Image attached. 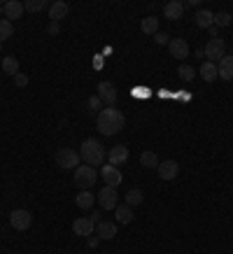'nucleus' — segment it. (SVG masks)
<instances>
[{
	"label": "nucleus",
	"instance_id": "a878e982",
	"mask_svg": "<svg viewBox=\"0 0 233 254\" xmlns=\"http://www.w3.org/2000/svg\"><path fill=\"white\" fill-rule=\"evenodd\" d=\"M145 200V193L140 191V189H131V191L126 193V205L128 208H133V205H140Z\"/></svg>",
	"mask_w": 233,
	"mask_h": 254
},
{
	"label": "nucleus",
	"instance_id": "7ed1b4c3",
	"mask_svg": "<svg viewBox=\"0 0 233 254\" xmlns=\"http://www.w3.org/2000/svg\"><path fill=\"white\" fill-rule=\"evenodd\" d=\"M203 54H205V59L210 63H219L226 56V42L222 38H210V42L203 49Z\"/></svg>",
	"mask_w": 233,
	"mask_h": 254
},
{
	"label": "nucleus",
	"instance_id": "4be33fe9",
	"mask_svg": "<svg viewBox=\"0 0 233 254\" xmlns=\"http://www.w3.org/2000/svg\"><path fill=\"white\" fill-rule=\"evenodd\" d=\"M116 212V224H131L133 222V208H128V205H116L115 208Z\"/></svg>",
	"mask_w": 233,
	"mask_h": 254
},
{
	"label": "nucleus",
	"instance_id": "b1692460",
	"mask_svg": "<svg viewBox=\"0 0 233 254\" xmlns=\"http://www.w3.org/2000/svg\"><path fill=\"white\" fill-rule=\"evenodd\" d=\"M2 72L5 75H19V61H16V56H5L2 59Z\"/></svg>",
	"mask_w": 233,
	"mask_h": 254
},
{
	"label": "nucleus",
	"instance_id": "20e7f679",
	"mask_svg": "<svg viewBox=\"0 0 233 254\" xmlns=\"http://www.w3.org/2000/svg\"><path fill=\"white\" fill-rule=\"evenodd\" d=\"M96 180H98V175H96V168L93 166H77L75 168V185L82 187V189H91L93 185H96Z\"/></svg>",
	"mask_w": 233,
	"mask_h": 254
},
{
	"label": "nucleus",
	"instance_id": "f257e3e1",
	"mask_svg": "<svg viewBox=\"0 0 233 254\" xmlns=\"http://www.w3.org/2000/svg\"><path fill=\"white\" fill-rule=\"evenodd\" d=\"M98 131L103 133V135H115V133L124 131L126 126V119H124V112L116 108H105L98 112Z\"/></svg>",
	"mask_w": 233,
	"mask_h": 254
},
{
	"label": "nucleus",
	"instance_id": "0eeeda50",
	"mask_svg": "<svg viewBox=\"0 0 233 254\" xmlns=\"http://www.w3.org/2000/svg\"><path fill=\"white\" fill-rule=\"evenodd\" d=\"M101 177L105 180V185L115 187V189L121 185V180H124V177H121V173H119V168H116V166H112V163H103Z\"/></svg>",
	"mask_w": 233,
	"mask_h": 254
},
{
	"label": "nucleus",
	"instance_id": "a211bd4d",
	"mask_svg": "<svg viewBox=\"0 0 233 254\" xmlns=\"http://www.w3.org/2000/svg\"><path fill=\"white\" fill-rule=\"evenodd\" d=\"M2 12H5V19H7V21H14V19H19V16L23 14V5L19 0H7Z\"/></svg>",
	"mask_w": 233,
	"mask_h": 254
},
{
	"label": "nucleus",
	"instance_id": "412c9836",
	"mask_svg": "<svg viewBox=\"0 0 233 254\" xmlns=\"http://www.w3.org/2000/svg\"><path fill=\"white\" fill-rule=\"evenodd\" d=\"M140 31L147 33V35H154V33H159V19H156L154 14H152V16H145V19L140 21Z\"/></svg>",
	"mask_w": 233,
	"mask_h": 254
},
{
	"label": "nucleus",
	"instance_id": "6ab92c4d",
	"mask_svg": "<svg viewBox=\"0 0 233 254\" xmlns=\"http://www.w3.org/2000/svg\"><path fill=\"white\" fill-rule=\"evenodd\" d=\"M194 23L198 28H210V26L215 23V12H210V9H198L194 14Z\"/></svg>",
	"mask_w": 233,
	"mask_h": 254
},
{
	"label": "nucleus",
	"instance_id": "2f4dec72",
	"mask_svg": "<svg viewBox=\"0 0 233 254\" xmlns=\"http://www.w3.org/2000/svg\"><path fill=\"white\" fill-rule=\"evenodd\" d=\"M101 103H103V100L98 98V96H91V98H89V110H91V112H96V110L101 108Z\"/></svg>",
	"mask_w": 233,
	"mask_h": 254
},
{
	"label": "nucleus",
	"instance_id": "c9c22d12",
	"mask_svg": "<svg viewBox=\"0 0 233 254\" xmlns=\"http://www.w3.org/2000/svg\"><path fill=\"white\" fill-rule=\"evenodd\" d=\"M98 217H103L101 212H93V215H91V219H93V222H96V224H98V222H101V219H98Z\"/></svg>",
	"mask_w": 233,
	"mask_h": 254
},
{
	"label": "nucleus",
	"instance_id": "72a5a7b5",
	"mask_svg": "<svg viewBox=\"0 0 233 254\" xmlns=\"http://www.w3.org/2000/svg\"><path fill=\"white\" fill-rule=\"evenodd\" d=\"M61 31V23H56V21H52L49 23V26H47V33H49V35H56V33Z\"/></svg>",
	"mask_w": 233,
	"mask_h": 254
},
{
	"label": "nucleus",
	"instance_id": "39448f33",
	"mask_svg": "<svg viewBox=\"0 0 233 254\" xmlns=\"http://www.w3.org/2000/svg\"><path fill=\"white\" fill-rule=\"evenodd\" d=\"M9 224L14 226L16 231H26V229H31L33 215L28 210H12V212H9Z\"/></svg>",
	"mask_w": 233,
	"mask_h": 254
},
{
	"label": "nucleus",
	"instance_id": "c756f323",
	"mask_svg": "<svg viewBox=\"0 0 233 254\" xmlns=\"http://www.w3.org/2000/svg\"><path fill=\"white\" fill-rule=\"evenodd\" d=\"M45 7H47L45 0H28V2L23 5V9H26V12H40V9H45Z\"/></svg>",
	"mask_w": 233,
	"mask_h": 254
},
{
	"label": "nucleus",
	"instance_id": "f8f14e48",
	"mask_svg": "<svg viewBox=\"0 0 233 254\" xmlns=\"http://www.w3.org/2000/svg\"><path fill=\"white\" fill-rule=\"evenodd\" d=\"M108 161L112 163V166H124L126 161H128V147L126 145H115L112 149L108 152Z\"/></svg>",
	"mask_w": 233,
	"mask_h": 254
},
{
	"label": "nucleus",
	"instance_id": "c85d7f7f",
	"mask_svg": "<svg viewBox=\"0 0 233 254\" xmlns=\"http://www.w3.org/2000/svg\"><path fill=\"white\" fill-rule=\"evenodd\" d=\"M231 21H233L231 12H215V26H217V28H222V26H229Z\"/></svg>",
	"mask_w": 233,
	"mask_h": 254
},
{
	"label": "nucleus",
	"instance_id": "9b49d317",
	"mask_svg": "<svg viewBox=\"0 0 233 254\" xmlns=\"http://www.w3.org/2000/svg\"><path fill=\"white\" fill-rule=\"evenodd\" d=\"M72 231H75V236H91L93 231H96V222H93L91 217H79V219H75L72 222Z\"/></svg>",
	"mask_w": 233,
	"mask_h": 254
},
{
	"label": "nucleus",
	"instance_id": "bb28decb",
	"mask_svg": "<svg viewBox=\"0 0 233 254\" xmlns=\"http://www.w3.org/2000/svg\"><path fill=\"white\" fill-rule=\"evenodd\" d=\"M140 163H142L145 168H156V166H159V156H156L154 152H142V154H140Z\"/></svg>",
	"mask_w": 233,
	"mask_h": 254
},
{
	"label": "nucleus",
	"instance_id": "4468645a",
	"mask_svg": "<svg viewBox=\"0 0 233 254\" xmlns=\"http://www.w3.org/2000/svg\"><path fill=\"white\" fill-rule=\"evenodd\" d=\"M217 75L224 82H231L233 79V54H226L222 61L217 63Z\"/></svg>",
	"mask_w": 233,
	"mask_h": 254
},
{
	"label": "nucleus",
	"instance_id": "393cba45",
	"mask_svg": "<svg viewBox=\"0 0 233 254\" xmlns=\"http://www.w3.org/2000/svg\"><path fill=\"white\" fill-rule=\"evenodd\" d=\"M12 35H14V26H12V21H7V19H0V42L9 40Z\"/></svg>",
	"mask_w": 233,
	"mask_h": 254
},
{
	"label": "nucleus",
	"instance_id": "9d476101",
	"mask_svg": "<svg viewBox=\"0 0 233 254\" xmlns=\"http://www.w3.org/2000/svg\"><path fill=\"white\" fill-rule=\"evenodd\" d=\"M98 203H101L103 210H115L116 208V189L115 187H103L98 191Z\"/></svg>",
	"mask_w": 233,
	"mask_h": 254
},
{
	"label": "nucleus",
	"instance_id": "5701e85b",
	"mask_svg": "<svg viewBox=\"0 0 233 254\" xmlns=\"http://www.w3.org/2000/svg\"><path fill=\"white\" fill-rule=\"evenodd\" d=\"M93 200H96V198H93V193L89 191V189H84V191H79V193H77L75 203H77V208H79V210H89V208L93 205Z\"/></svg>",
	"mask_w": 233,
	"mask_h": 254
},
{
	"label": "nucleus",
	"instance_id": "ddd939ff",
	"mask_svg": "<svg viewBox=\"0 0 233 254\" xmlns=\"http://www.w3.org/2000/svg\"><path fill=\"white\" fill-rule=\"evenodd\" d=\"M168 49H171V54H173V59H186L189 56V45H186V40H182V38H175V40H171L168 42Z\"/></svg>",
	"mask_w": 233,
	"mask_h": 254
},
{
	"label": "nucleus",
	"instance_id": "e433bc0d",
	"mask_svg": "<svg viewBox=\"0 0 233 254\" xmlns=\"http://www.w3.org/2000/svg\"><path fill=\"white\" fill-rule=\"evenodd\" d=\"M2 7H5V5H2V2H0V14H2Z\"/></svg>",
	"mask_w": 233,
	"mask_h": 254
},
{
	"label": "nucleus",
	"instance_id": "7c9ffc66",
	"mask_svg": "<svg viewBox=\"0 0 233 254\" xmlns=\"http://www.w3.org/2000/svg\"><path fill=\"white\" fill-rule=\"evenodd\" d=\"M14 84H16V86H21V89H23V86L28 84V75H23V72L14 75Z\"/></svg>",
	"mask_w": 233,
	"mask_h": 254
},
{
	"label": "nucleus",
	"instance_id": "dca6fc26",
	"mask_svg": "<svg viewBox=\"0 0 233 254\" xmlns=\"http://www.w3.org/2000/svg\"><path fill=\"white\" fill-rule=\"evenodd\" d=\"M68 12H70V7H68V2H63V0H56V2H52L49 5V19L52 21H61V19H65L68 16Z\"/></svg>",
	"mask_w": 233,
	"mask_h": 254
},
{
	"label": "nucleus",
	"instance_id": "473e14b6",
	"mask_svg": "<svg viewBox=\"0 0 233 254\" xmlns=\"http://www.w3.org/2000/svg\"><path fill=\"white\" fill-rule=\"evenodd\" d=\"M156 42H159V45H168V42H171V38H168V33H156Z\"/></svg>",
	"mask_w": 233,
	"mask_h": 254
},
{
	"label": "nucleus",
	"instance_id": "6e6552de",
	"mask_svg": "<svg viewBox=\"0 0 233 254\" xmlns=\"http://www.w3.org/2000/svg\"><path fill=\"white\" fill-rule=\"evenodd\" d=\"M156 170H159V177H161V180L171 182V180H175V177L179 175V163L173 161V159H168V161L159 163V166H156Z\"/></svg>",
	"mask_w": 233,
	"mask_h": 254
},
{
	"label": "nucleus",
	"instance_id": "cd10ccee",
	"mask_svg": "<svg viewBox=\"0 0 233 254\" xmlns=\"http://www.w3.org/2000/svg\"><path fill=\"white\" fill-rule=\"evenodd\" d=\"M177 75H179V79H182V82H191V79L196 77V70L191 68V65H179Z\"/></svg>",
	"mask_w": 233,
	"mask_h": 254
},
{
	"label": "nucleus",
	"instance_id": "aec40b11",
	"mask_svg": "<svg viewBox=\"0 0 233 254\" xmlns=\"http://www.w3.org/2000/svg\"><path fill=\"white\" fill-rule=\"evenodd\" d=\"M198 72H201V77L205 79V82H215V79L219 77V75H217V63H210V61L203 63Z\"/></svg>",
	"mask_w": 233,
	"mask_h": 254
},
{
	"label": "nucleus",
	"instance_id": "423d86ee",
	"mask_svg": "<svg viewBox=\"0 0 233 254\" xmlns=\"http://www.w3.org/2000/svg\"><path fill=\"white\" fill-rule=\"evenodd\" d=\"M56 163H58L61 168H65V170L77 168V166H79V154L75 152V149L65 147V149H61V152L56 154Z\"/></svg>",
	"mask_w": 233,
	"mask_h": 254
},
{
	"label": "nucleus",
	"instance_id": "f03ea898",
	"mask_svg": "<svg viewBox=\"0 0 233 254\" xmlns=\"http://www.w3.org/2000/svg\"><path fill=\"white\" fill-rule=\"evenodd\" d=\"M79 156L82 161H86V166H103L105 161V149L96 138H86L82 145H79Z\"/></svg>",
	"mask_w": 233,
	"mask_h": 254
},
{
	"label": "nucleus",
	"instance_id": "f3484780",
	"mask_svg": "<svg viewBox=\"0 0 233 254\" xmlns=\"http://www.w3.org/2000/svg\"><path fill=\"white\" fill-rule=\"evenodd\" d=\"M163 14H166V19H171V21H177V19H182V14H184V2H179V0H173V2H168V5L163 7Z\"/></svg>",
	"mask_w": 233,
	"mask_h": 254
},
{
	"label": "nucleus",
	"instance_id": "f704fd0d",
	"mask_svg": "<svg viewBox=\"0 0 233 254\" xmlns=\"http://www.w3.org/2000/svg\"><path fill=\"white\" fill-rule=\"evenodd\" d=\"M208 31H210V35H212V38H217V33H219V28H217V26H215V23H212V26H210Z\"/></svg>",
	"mask_w": 233,
	"mask_h": 254
},
{
	"label": "nucleus",
	"instance_id": "1a4fd4ad",
	"mask_svg": "<svg viewBox=\"0 0 233 254\" xmlns=\"http://www.w3.org/2000/svg\"><path fill=\"white\" fill-rule=\"evenodd\" d=\"M98 98L108 105V108H115L116 103V86L112 82H101L98 84Z\"/></svg>",
	"mask_w": 233,
	"mask_h": 254
},
{
	"label": "nucleus",
	"instance_id": "2eb2a0df",
	"mask_svg": "<svg viewBox=\"0 0 233 254\" xmlns=\"http://www.w3.org/2000/svg\"><path fill=\"white\" fill-rule=\"evenodd\" d=\"M96 231H98V238L101 240H112L116 236V222L101 219V222L96 224Z\"/></svg>",
	"mask_w": 233,
	"mask_h": 254
}]
</instances>
